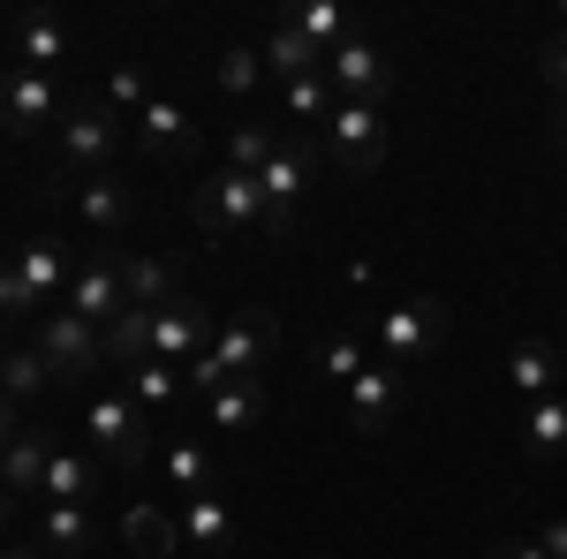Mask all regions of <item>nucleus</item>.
<instances>
[{
  "label": "nucleus",
  "instance_id": "nucleus-30",
  "mask_svg": "<svg viewBox=\"0 0 567 559\" xmlns=\"http://www.w3.org/2000/svg\"><path fill=\"white\" fill-rule=\"evenodd\" d=\"M296 31H303L318 53H333V45L355 39V15H349V8H333V0H310V8H296Z\"/></svg>",
  "mask_w": 567,
  "mask_h": 559
},
{
  "label": "nucleus",
  "instance_id": "nucleus-1",
  "mask_svg": "<svg viewBox=\"0 0 567 559\" xmlns=\"http://www.w3.org/2000/svg\"><path fill=\"white\" fill-rule=\"evenodd\" d=\"M272 348H280V318L258 310V302H243L213 341L197 348V363L182 371V386L197 393V401H213V393H227V386H250V379H265Z\"/></svg>",
  "mask_w": 567,
  "mask_h": 559
},
{
  "label": "nucleus",
  "instance_id": "nucleus-40",
  "mask_svg": "<svg viewBox=\"0 0 567 559\" xmlns=\"http://www.w3.org/2000/svg\"><path fill=\"white\" fill-rule=\"evenodd\" d=\"M537 545H545V559H567V521H545Z\"/></svg>",
  "mask_w": 567,
  "mask_h": 559
},
{
  "label": "nucleus",
  "instance_id": "nucleus-26",
  "mask_svg": "<svg viewBox=\"0 0 567 559\" xmlns=\"http://www.w3.org/2000/svg\"><path fill=\"white\" fill-rule=\"evenodd\" d=\"M122 288H130V302L159 310V302H175V265H167V258H136V250H122Z\"/></svg>",
  "mask_w": 567,
  "mask_h": 559
},
{
  "label": "nucleus",
  "instance_id": "nucleus-2",
  "mask_svg": "<svg viewBox=\"0 0 567 559\" xmlns=\"http://www.w3.org/2000/svg\"><path fill=\"white\" fill-rule=\"evenodd\" d=\"M189 219H197L213 242H235V235L265 227V189H258V174H243V167L205 174V182H197V197H189Z\"/></svg>",
  "mask_w": 567,
  "mask_h": 559
},
{
  "label": "nucleus",
  "instance_id": "nucleus-38",
  "mask_svg": "<svg viewBox=\"0 0 567 559\" xmlns=\"http://www.w3.org/2000/svg\"><path fill=\"white\" fill-rule=\"evenodd\" d=\"M492 559H545L537 537H507V545H492Z\"/></svg>",
  "mask_w": 567,
  "mask_h": 559
},
{
  "label": "nucleus",
  "instance_id": "nucleus-15",
  "mask_svg": "<svg viewBox=\"0 0 567 559\" xmlns=\"http://www.w3.org/2000/svg\"><path fill=\"white\" fill-rule=\"evenodd\" d=\"M130 213H136V197H130L122 174H84L76 182V219H84L99 242H122L130 235Z\"/></svg>",
  "mask_w": 567,
  "mask_h": 559
},
{
  "label": "nucleus",
  "instance_id": "nucleus-13",
  "mask_svg": "<svg viewBox=\"0 0 567 559\" xmlns=\"http://www.w3.org/2000/svg\"><path fill=\"white\" fill-rule=\"evenodd\" d=\"M401 401H409V371H393V363H371V371H363V379L341 393V416H349V431L379 438V431L401 416Z\"/></svg>",
  "mask_w": 567,
  "mask_h": 559
},
{
  "label": "nucleus",
  "instance_id": "nucleus-14",
  "mask_svg": "<svg viewBox=\"0 0 567 559\" xmlns=\"http://www.w3.org/2000/svg\"><path fill=\"white\" fill-rule=\"evenodd\" d=\"M213 341V325H205V302L197 296H175V302H159V318H152V363H175V371H189L197 363V348Z\"/></svg>",
  "mask_w": 567,
  "mask_h": 559
},
{
  "label": "nucleus",
  "instance_id": "nucleus-29",
  "mask_svg": "<svg viewBox=\"0 0 567 559\" xmlns=\"http://www.w3.org/2000/svg\"><path fill=\"white\" fill-rule=\"evenodd\" d=\"M265 416V379H250V386H227L205 401V424L213 431H250Z\"/></svg>",
  "mask_w": 567,
  "mask_h": 559
},
{
  "label": "nucleus",
  "instance_id": "nucleus-43",
  "mask_svg": "<svg viewBox=\"0 0 567 559\" xmlns=\"http://www.w3.org/2000/svg\"><path fill=\"white\" fill-rule=\"evenodd\" d=\"M0 559H39V552H23V545H8V552H0Z\"/></svg>",
  "mask_w": 567,
  "mask_h": 559
},
{
  "label": "nucleus",
  "instance_id": "nucleus-19",
  "mask_svg": "<svg viewBox=\"0 0 567 559\" xmlns=\"http://www.w3.org/2000/svg\"><path fill=\"white\" fill-rule=\"evenodd\" d=\"M182 537H189V545H205V552H227V545H235V507L219 499V484L182 499Z\"/></svg>",
  "mask_w": 567,
  "mask_h": 559
},
{
  "label": "nucleus",
  "instance_id": "nucleus-37",
  "mask_svg": "<svg viewBox=\"0 0 567 559\" xmlns=\"http://www.w3.org/2000/svg\"><path fill=\"white\" fill-rule=\"evenodd\" d=\"M537 69H545V84H553V91L567 99V39H553V45H545V61H537Z\"/></svg>",
  "mask_w": 567,
  "mask_h": 559
},
{
  "label": "nucleus",
  "instance_id": "nucleus-27",
  "mask_svg": "<svg viewBox=\"0 0 567 559\" xmlns=\"http://www.w3.org/2000/svg\"><path fill=\"white\" fill-rule=\"evenodd\" d=\"M122 537H130L144 559H175L182 521H175V515H159V507H130V515H122Z\"/></svg>",
  "mask_w": 567,
  "mask_h": 559
},
{
  "label": "nucleus",
  "instance_id": "nucleus-6",
  "mask_svg": "<svg viewBox=\"0 0 567 559\" xmlns=\"http://www.w3.org/2000/svg\"><path fill=\"white\" fill-rule=\"evenodd\" d=\"M122 136H130V122H122L114 106H69L61 130H53V144H61V167L69 174H114Z\"/></svg>",
  "mask_w": 567,
  "mask_h": 559
},
{
  "label": "nucleus",
  "instance_id": "nucleus-3",
  "mask_svg": "<svg viewBox=\"0 0 567 559\" xmlns=\"http://www.w3.org/2000/svg\"><path fill=\"white\" fill-rule=\"evenodd\" d=\"M310 174H318V152H310L303 136L280 130L272 159L258 167V189H265V235H272V242H288V235H296V213H303V197H310Z\"/></svg>",
  "mask_w": 567,
  "mask_h": 559
},
{
  "label": "nucleus",
  "instance_id": "nucleus-28",
  "mask_svg": "<svg viewBox=\"0 0 567 559\" xmlns=\"http://www.w3.org/2000/svg\"><path fill=\"white\" fill-rule=\"evenodd\" d=\"M31 537H39L45 552H91V545H99V537H91V507H45Z\"/></svg>",
  "mask_w": 567,
  "mask_h": 559
},
{
  "label": "nucleus",
  "instance_id": "nucleus-20",
  "mask_svg": "<svg viewBox=\"0 0 567 559\" xmlns=\"http://www.w3.org/2000/svg\"><path fill=\"white\" fill-rule=\"evenodd\" d=\"M45 462H53V446H45V431L39 424H23V438L0 454V491L8 499H23V491H39L45 484Z\"/></svg>",
  "mask_w": 567,
  "mask_h": 559
},
{
  "label": "nucleus",
  "instance_id": "nucleus-39",
  "mask_svg": "<svg viewBox=\"0 0 567 559\" xmlns=\"http://www.w3.org/2000/svg\"><path fill=\"white\" fill-rule=\"evenodd\" d=\"M16 438H23V408H16V401H0V454H8Z\"/></svg>",
  "mask_w": 567,
  "mask_h": 559
},
{
  "label": "nucleus",
  "instance_id": "nucleus-32",
  "mask_svg": "<svg viewBox=\"0 0 567 559\" xmlns=\"http://www.w3.org/2000/svg\"><path fill=\"white\" fill-rule=\"evenodd\" d=\"M333 106H341V99H333V84H326V69H318V76H296V84H288V122H326Z\"/></svg>",
  "mask_w": 567,
  "mask_h": 559
},
{
  "label": "nucleus",
  "instance_id": "nucleus-36",
  "mask_svg": "<svg viewBox=\"0 0 567 559\" xmlns=\"http://www.w3.org/2000/svg\"><path fill=\"white\" fill-rule=\"evenodd\" d=\"M144 99H152V91H144V76H136V69H114V114H122V106H144Z\"/></svg>",
  "mask_w": 567,
  "mask_h": 559
},
{
  "label": "nucleus",
  "instance_id": "nucleus-16",
  "mask_svg": "<svg viewBox=\"0 0 567 559\" xmlns=\"http://www.w3.org/2000/svg\"><path fill=\"white\" fill-rule=\"evenodd\" d=\"M122 393H130V408L136 416H144V424H159V416H175L182 408V371L175 363H152V355H144V363H130V371H122Z\"/></svg>",
  "mask_w": 567,
  "mask_h": 559
},
{
  "label": "nucleus",
  "instance_id": "nucleus-9",
  "mask_svg": "<svg viewBox=\"0 0 567 559\" xmlns=\"http://www.w3.org/2000/svg\"><path fill=\"white\" fill-rule=\"evenodd\" d=\"M61 84L53 76H31V69H8L0 76V130L8 136H45V130H61Z\"/></svg>",
  "mask_w": 567,
  "mask_h": 559
},
{
  "label": "nucleus",
  "instance_id": "nucleus-12",
  "mask_svg": "<svg viewBox=\"0 0 567 559\" xmlns=\"http://www.w3.org/2000/svg\"><path fill=\"white\" fill-rule=\"evenodd\" d=\"M69 280H76V258H69V242H53V235H31V242H23V258H16V310H45L53 296H69Z\"/></svg>",
  "mask_w": 567,
  "mask_h": 559
},
{
  "label": "nucleus",
  "instance_id": "nucleus-4",
  "mask_svg": "<svg viewBox=\"0 0 567 559\" xmlns=\"http://www.w3.org/2000/svg\"><path fill=\"white\" fill-rule=\"evenodd\" d=\"M84 438L99 446L106 469H144V454H152V424L130 408V393H122V386L84 401Z\"/></svg>",
  "mask_w": 567,
  "mask_h": 559
},
{
  "label": "nucleus",
  "instance_id": "nucleus-11",
  "mask_svg": "<svg viewBox=\"0 0 567 559\" xmlns=\"http://www.w3.org/2000/svg\"><path fill=\"white\" fill-rule=\"evenodd\" d=\"M326 84H333V99H355V106H379L393 91V61L379 53V45L355 31L349 45H333L326 53Z\"/></svg>",
  "mask_w": 567,
  "mask_h": 559
},
{
  "label": "nucleus",
  "instance_id": "nucleus-45",
  "mask_svg": "<svg viewBox=\"0 0 567 559\" xmlns=\"http://www.w3.org/2000/svg\"><path fill=\"white\" fill-rule=\"evenodd\" d=\"M560 39H567V8H560Z\"/></svg>",
  "mask_w": 567,
  "mask_h": 559
},
{
  "label": "nucleus",
  "instance_id": "nucleus-8",
  "mask_svg": "<svg viewBox=\"0 0 567 559\" xmlns=\"http://www.w3.org/2000/svg\"><path fill=\"white\" fill-rule=\"evenodd\" d=\"M61 310H76V318H91L99 333L130 310V288H122V242H99L84 265H76V280H69V296H61Z\"/></svg>",
  "mask_w": 567,
  "mask_h": 559
},
{
  "label": "nucleus",
  "instance_id": "nucleus-5",
  "mask_svg": "<svg viewBox=\"0 0 567 559\" xmlns=\"http://www.w3.org/2000/svg\"><path fill=\"white\" fill-rule=\"evenodd\" d=\"M446 302L439 296H409V302H386V318H379V363L393 371H409V363H424L439 341H446Z\"/></svg>",
  "mask_w": 567,
  "mask_h": 559
},
{
  "label": "nucleus",
  "instance_id": "nucleus-33",
  "mask_svg": "<svg viewBox=\"0 0 567 559\" xmlns=\"http://www.w3.org/2000/svg\"><path fill=\"white\" fill-rule=\"evenodd\" d=\"M167 476L182 484V499H189V491H213V462H205V446H189V438L167 446Z\"/></svg>",
  "mask_w": 567,
  "mask_h": 559
},
{
  "label": "nucleus",
  "instance_id": "nucleus-41",
  "mask_svg": "<svg viewBox=\"0 0 567 559\" xmlns=\"http://www.w3.org/2000/svg\"><path fill=\"white\" fill-rule=\"evenodd\" d=\"M0 310H16V265H0Z\"/></svg>",
  "mask_w": 567,
  "mask_h": 559
},
{
  "label": "nucleus",
  "instance_id": "nucleus-23",
  "mask_svg": "<svg viewBox=\"0 0 567 559\" xmlns=\"http://www.w3.org/2000/svg\"><path fill=\"white\" fill-rule=\"evenodd\" d=\"M553 379H560V355H553L545 341H523L515 355H507V393H515V401H545Z\"/></svg>",
  "mask_w": 567,
  "mask_h": 559
},
{
  "label": "nucleus",
  "instance_id": "nucleus-25",
  "mask_svg": "<svg viewBox=\"0 0 567 559\" xmlns=\"http://www.w3.org/2000/svg\"><path fill=\"white\" fill-rule=\"evenodd\" d=\"M45 386H53V363H45L39 348H8V355H0V401L23 408V401H39Z\"/></svg>",
  "mask_w": 567,
  "mask_h": 559
},
{
  "label": "nucleus",
  "instance_id": "nucleus-17",
  "mask_svg": "<svg viewBox=\"0 0 567 559\" xmlns=\"http://www.w3.org/2000/svg\"><path fill=\"white\" fill-rule=\"evenodd\" d=\"M136 136H144L152 159H189V152H197V122L182 114L175 99H144V106H136Z\"/></svg>",
  "mask_w": 567,
  "mask_h": 559
},
{
  "label": "nucleus",
  "instance_id": "nucleus-34",
  "mask_svg": "<svg viewBox=\"0 0 567 559\" xmlns=\"http://www.w3.org/2000/svg\"><path fill=\"white\" fill-rule=\"evenodd\" d=\"M272 144H280V130H258V122H250V130H235V159H227V167L258 174L265 159H272Z\"/></svg>",
  "mask_w": 567,
  "mask_h": 559
},
{
  "label": "nucleus",
  "instance_id": "nucleus-10",
  "mask_svg": "<svg viewBox=\"0 0 567 559\" xmlns=\"http://www.w3.org/2000/svg\"><path fill=\"white\" fill-rule=\"evenodd\" d=\"M326 144H333V159H341L349 174H379L386 167V114L341 99V106L326 114Z\"/></svg>",
  "mask_w": 567,
  "mask_h": 559
},
{
  "label": "nucleus",
  "instance_id": "nucleus-35",
  "mask_svg": "<svg viewBox=\"0 0 567 559\" xmlns=\"http://www.w3.org/2000/svg\"><path fill=\"white\" fill-rule=\"evenodd\" d=\"M258 69H265V61L250 53V45H227V53H219V84H227V91H250V84H258Z\"/></svg>",
  "mask_w": 567,
  "mask_h": 559
},
{
  "label": "nucleus",
  "instance_id": "nucleus-21",
  "mask_svg": "<svg viewBox=\"0 0 567 559\" xmlns=\"http://www.w3.org/2000/svg\"><path fill=\"white\" fill-rule=\"evenodd\" d=\"M523 454L529 462H560L567 454V401L560 393H545V401L523 408Z\"/></svg>",
  "mask_w": 567,
  "mask_h": 559
},
{
  "label": "nucleus",
  "instance_id": "nucleus-22",
  "mask_svg": "<svg viewBox=\"0 0 567 559\" xmlns=\"http://www.w3.org/2000/svg\"><path fill=\"white\" fill-rule=\"evenodd\" d=\"M39 491H45V507H91V491H99V462H91V454H53Z\"/></svg>",
  "mask_w": 567,
  "mask_h": 559
},
{
  "label": "nucleus",
  "instance_id": "nucleus-44",
  "mask_svg": "<svg viewBox=\"0 0 567 559\" xmlns=\"http://www.w3.org/2000/svg\"><path fill=\"white\" fill-rule=\"evenodd\" d=\"M8 507H16V499H8V491H0V521H8Z\"/></svg>",
  "mask_w": 567,
  "mask_h": 559
},
{
  "label": "nucleus",
  "instance_id": "nucleus-31",
  "mask_svg": "<svg viewBox=\"0 0 567 559\" xmlns=\"http://www.w3.org/2000/svg\"><path fill=\"white\" fill-rule=\"evenodd\" d=\"M318 371H326L333 386L349 393L355 379L371 371V363H363V333H333V341H318Z\"/></svg>",
  "mask_w": 567,
  "mask_h": 559
},
{
  "label": "nucleus",
  "instance_id": "nucleus-42",
  "mask_svg": "<svg viewBox=\"0 0 567 559\" xmlns=\"http://www.w3.org/2000/svg\"><path fill=\"white\" fill-rule=\"evenodd\" d=\"M553 144H560V152H567V106H560V114H553Z\"/></svg>",
  "mask_w": 567,
  "mask_h": 559
},
{
  "label": "nucleus",
  "instance_id": "nucleus-7",
  "mask_svg": "<svg viewBox=\"0 0 567 559\" xmlns=\"http://www.w3.org/2000/svg\"><path fill=\"white\" fill-rule=\"evenodd\" d=\"M39 355L53 363V386H84L91 371L106 363V333H99L91 318H76V310H45Z\"/></svg>",
  "mask_w": 567,
  "mask_h": 559
},
{
  "label": "nucleus",
  "instance_id": "nucleus-24",
  "mask_svg": "<svg viewBox=\"0 0 567 559\" xmlns=\"http://www.w3.org/2000/svg\"><path fill=\"white\" fill-rule=\"evenodd\" d=\"M265 69H272L280 84H296V76H318V69H326V53H318L296 23H280V31H265Z\"/></svg>",
  "mask_w": 567,
  "mask_h": 559
},
{
  "label": "nucleus",
  "instance_id": "nucleus-18",
  "mask_svg": "<svg viewBox=\"0 0 567 559\" xmlns=\"http://www.w3.org/2000/svg\"><path fill=\"white\" fill-rule=\"evenodd\" d=\"M69 61V23L53 15V8H31L23 23H16V69H31V76H53Z\"/></svg>",
  "mask_w": 567,
  "mask_h": 559
}]
</instances>
